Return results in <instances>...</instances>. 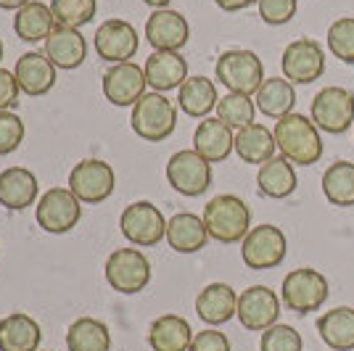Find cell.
Returning a JSON list of instances; mask_svg holds the SVG:
<instances>
[{
    "label": "cell",
    "mask_w": 354,
    "mask_h": 351,
    "mask_svg": "<svg viewBox=\"0 0 354 351\" xmlns=\"http://www.w3.org/2000/svg\"><path fill=\"white\" fill-rule=\"evenodd\" d=\"M272 135H275V143L281 148V153L291 164L310 167V164H317L323 156L320 130L304 114H286L283 119H278Z\"/></svg>",
    "instance_id": "6da1fadb"
},
{
    "label": "cell",
    "mask_w": 354,
    "mask_h": 351,
    "mask_svg": "<svg viewBox=\"0 0 354 351\" xmlns=\"http://www.w3.org/2000/svg\"><path fill=\"white\" fill-rule=\"evenodd\" d=\"M204 225L217 243H241L251 230V209L233 193H222L204 206Z\"/></svg>",
    "instance_id": "7a4b0ae2"
},
{
    "label": "cell",
    "mask_w": 354,
    "mask_h": 351,
    "mask_svg": "<svg viewBox=\"0 0 354 351\" xmlns=\"http://www.w3.org/2000/svg\"><path fill=\"white\" fill-rule=\"evenodd\" d=\"M130 124L138 137L146 143H162L177 127V108L169 98L162 93H146L140 101L133 106Z\"/></svg>",
    "instance_id": "3957f363"
},
{
    "label": "cell",
    "mask_w": 354,
    "mask_h": 351,
    "mask_svg": "<svg viewBox=\"0 0 354 351\" xmlns=\"http://www.w3.org/2000/svg\"><path fill=\"white\" fill-rule=\"evenodd\" d=\"M328 293H330V285L323 272L312 267H299V269H291L283 280L281 301L288 307V312L310 314L328 301Z\"/></svg>",
    "instance_id": "277c9868"
},
{
    "label": "cell",
    "mask_w": 354,
    "mask_h": 351,
    "mask_svg": "<svg viewBox=\"0 0 354 351\" xmlns=\"http://www.w3.org/2000/svg\"><path fill=\"white\" fill-rule=\"evenodd\" d=\"M214 74L230 93H241V95H251V93L257 95V90L265 82V66L259 56L243 48L225 50L214 64Z\"/></svg>",
    "instance_id": "5b68a950"
},
{
    "label": "cell",
    "mask_w": 354,
    "mask_h": 351,
    "mask_svg": "<svg viewBox=\"0 0 354 351\" xmlns=\"http://www.w3.org/2000/svg\"><path fill=\"white\" fill-rule=\"evenodd\" d=\"M106 283L117 293L133 296L151 283V262L138 249H117L109 254L104 267Z\"/></svg>",
    "instance_id": "8992f818"
},
{
    "label": "cell",
    "mask_w": 354,
    "mask_h": 351,
    "mask_svg": "<svg viewBox=\"0 0 354 351\" xmlns=\"http://www.w3.org/2000/svg\"><path fill=\"white\" fill-rule=\"evenodd\" d=\"M286 254L288 240L275 225L251 227L249 235L241 240V259L249 269H272L286 259Z\"/></svg>",
    "instance_id": "52a82bcc"
},
{
    "label": "cell",
    "mask_w": 354,
    "mask_h": 351,
    "mask_svg": "<svg viewBox=\"0 0 354 351\" xmlns=\"http://www.w3.org/2000/svg\"><path fill=\"white\" fill-rule=\"evenodd\" d=\"M114 188H117V175L111 164L101 159H82L69 172V191L82 204H104Z\"/></svg>",
    "instance_id": "ba28073f"
},
{
    "label": "cell",
    "mask_w": 354,
    "mask_h": 351,
    "mask_svg": "<svg viewBox=\"0 0 354 351\" xmlns=\"http://www.w3.org/2000/svg\"><path fill=\"white\" fill-rule=\"evenodd\" d=\"M119 227L122 235L138 249L156 246L162 238H167V220L151 201H135L127 206L119 217Z\"/></svg>",
    "instance_id": "9c48e42d"
},
{
    "label": "cell",
    "mask_w": 354,
    "mask_h": 351,
    "mask_svg": "<svg viewBox=\"0 0 354 351\" xmlns=\"http://www.w3.org/2000/svg\"><path fill=\"white\" fill-rule=\"evenodd\" d=\"M312 122L317 130L341 135L352 127L354 122V95L346 88H323L312 98Z\"/></svg>",
    "instance_id": "30bf717a"
},
{
    "label": "cell",
    "mask_w": 354,
    "mask_h": 351,
    "mask_svg": "<svg viewBox=\"0 0 354 351\" xmlns=\"http://www.w3.org/2000/svg\"><path fill=\"white\" fill-rule=\"evenodd\" d=\"M281 296L267 285H251L238 293V320L246 330L265 333L267 328L278 325L281 317Z\"/></svg>",
    "instance_id": "8fae6325"
},
{
    "label": "cell",
    "mask_w": 354,
    "mask_h": 351,
    "mask_svg": "<svg viewBox=\"0 0 354 351\" xmlns=\"http://www.w3.org/2000/svg\"><path fill=\"white\" fill-rule=\"evenodd\" d=\"M167 180L177 193L196 198L212 185V164L201 159L196 151H177L167 161Z\"/></svg>",
    "instance_id": "7c38bea8"
},
{
    "label": "cell",
    "mask_w": 354,
    "mask_h": 351,
    "mask_svg": "<svg viewBox=\"0 0 354 351\" xmlns=\"http://www.w3.org/2000/svg\"><path fill=\"white\" fill-rule=\"evenodd\" d=\"M82 217V201L74 196L69 188H50L40 198L35 220L43 227L45 233H69L74 225Z\"/></svg>",
    "instance_id": "4fadbf2b"
},
{
    "label": "cell",
    "mask_w": 354,
    "mask_h": 351,
    "mask_svg": "<svg viewBox=\"0 0 354 351\" xmlns=\"http://www.w3.org/2000/svg\"><path fill=\"white\" fill-rule=\"evenodd\" d=\"M281 66L291 85H310V82L323 77L325 50L320 48V43H315L310 37H301V40L286 45Z\"/></svg>",
    "instance_id": "5bb4252c"
},
{
    "label": "cell",
    "mask_w": 354,
    "mask_h": 351,
    "mask_svg": "<svg viewBox=\"0 0 354 351\" xmlns=\"http://www.w3.org/2000/svg\"><path fill=\"white\" fill-rule=\"evenodd\" d=\"M93 45H95V53L98 59L109 61V64H124L130 61L138 53V32L130 21L124 19H109L104 21L98 30H95V37H93Z\"/></svg>",
    "instance_id": "9a60e30c"
},
{
    "label": "cell",
    "mask_w": 354,
    "mask_h": 351,
    "mask_svg": "<svg viewBox=\"0 0 354 351\" xmlns=\"http://www.w3.org/2000/svg\"><path fill=\"white\" fill-rule=\"evenodd\" d=\"M146 72L133 64H111L104 72V95L114 106H135L146 95Z\"/></svg>",
    "instance_id": "2e32d148"
},
{
    "label": "cell",
    "mask_w": 354,
    "mask_h": 351,
    "mask_svg": "<svg viewBox=\"0 0 354 351\" xmlns=\"http://www.w3.org/2000/svg\"><path fill=\"white\" fill-rule=\"evenodd\" d=\"M143 72L153 93H167V90L183 88V82L188 79V61L177 50H153L146 59Z\"/></svg>",
    "instance_id": "e0dca14e"
},
{
    "label": "cell",
    "mask_w": 354,
    "mask_h": 351,
    "mask_svg": "<svg viewBox=\"0 0 354 351\" xmlns=\"http://www.w3.org/2000/svg\"><path fill=\"white\" fill-rule=\"evenodd\" d=\"M14 74L21 93H27L30 98H40L45 93H50L53 85H56V66L40 50L24 53L21 59L16 61Z\"/></svg>",
    "instance_id": "ac0fdd59"
},
{
    "label": "cell",
    "mask_w": 354,
    "mask_h": 351,
    "mask_svg": "<svg viewBox=\"0 0 354 351\" xmlns=\"http://www.w3.org/2000/svg\"><path fill=\"white\" fill-rule=\"evenodd\" d=\"M188 21L185 16L169 11V8H159L148 16L146 21V40L156 50H180L188 43Z\"/></svg>",
    "instance_id": "d6986e66"
},
{
    "label": "cell",
    "mask_w": 354,
    "mask_h": 351,
    "mask_svg": "<svg viewBox=\"0 0 354 351\" xmlns=\"http://www.w3.org/2000/svg\"><path fill=\"white\" fill-rule=\"evenodd\" d=\"M193 151L209 164L225 161L236 151V135L220 119H204L193 132Z\"/></svg>",
    "instance_id": "ffe728a7"
},
{
    "label": "cell",
    "mask_w": 354,
    "mask_h": 351,
    "mask_svg": "<svg viewBox=\"0 0 354 351\" xmlns=\"http://www.w3.org/2000/svg\"><path fill=\"white\" fill-rule=\"evenodd\" d=\"M45 56L53 61V66L72 72L77 66H82L88 59V43L80 35V30L56 27L45 40Z\"/></svg>",
    "instance_id": "44dd1931"
},
{
    "label": "cell",
    "mask_w": 354,
    "mask_h": 351,
    "mask_svg": "<svg viewBox=\"0 0 354 351\" xmlns=\"http://www.w3.org/2000/svg\"><path fill=\"white\" fill-rule=\"evenodd\" d=\"M196 312L207 325H225L238 314V293L227 283H209L196 296Z\"/></svg>",
    "instance_id": "7402d4cb"
},
{
    "label": "cell",
    "mask_w": 354,
    "mask_h": 351,
    "mask_svg": "<svg viewBox=\"0 0 354 351\" xmlns=\"http://www.w3.org/2000/svg\"><path fill=\"white\" fill-rule=\"evenodd\" d=\"M37 177L24 167H8L0 172V206L8 211H21L37 198Z\"/></svg>",
    "instance_id": "603a6c76"
},
{
    "label": "cell",
    "mask_w": 354,
    "mask_h": 351,
    "mask_svg": "<svg viewBox=\"0 0 354 351\" xmlns=\"http://www.w3.org/2000/svg\"><path fill=\"white\" fill-rule=\"evenodd\" d=\"M191 322L180 314H162L148 328V346L153 351H188L193 343Z\"/></svg>",
    "instance_id": "cb8c5ba5"
},
{
    "label": "cell",
    "mask_w": 354,
    "mask_h": 351,
    "mask_svg": "<svg viewBox=\"0 0 354 351\" xmlns=\"http://www.w3.org/2000/svg\"><path fill=\"white\" fill-rule=\"evenodd\" d=\"M209 233L204 217L193 214V211H180L167 222V243L177 254H196L207 246Z\"/></svg>",
    "instance_id": "d4e9b609"
},
{
    "label": "cell",
    "mask_w": 354,
    "mask_h": 351,
    "mask_svg": "<svg viewBox=\"0 0 354 351\" xmlns=\"http://www.w3.org/2000/svg\"><path fill=\"white\" fill-rule=\"evenodd\" d=\"M43 330L37 320L24 312H14L0 320V351H40Z\"/></svg>",
    "instance_id": "484cf974"
},
{
    "label": "cell",
    "mask_w": 354,
    "mask_h": 351,
    "mask_svg": "<svg viewBox=\"0 0 354 351\" xmlns=\"http://www.w3.org/2000/svg\"><path fill=\"white\" fill-rule=\"evenodd\" d=\"M220 95L214 82L207 77H188L183 82V88L177 90V106L183 108V114L193 119H207L212 108H217Z\"/></svg>",
    "instance_id": "4316f807"
},
{
    "label": "cell",
    "mask_w": 354,
    "mask_h": 351,
    "mask_svg": "<svg viewBox=\"0 0 354 351\" xmlns=\"http://www.w3.org/2000/svg\"><path fill=\"white\" fill-rule=\"evenodd\" d=\"M317 333L330 351H352L354 349V307H336L320 314Z\"/></svg>",
    "instance_id": "83f0119b"
},
{
    "label": "cell",
    "mask_w": 354,
    "mask_h": 351,
    "mask_svg": "<svg viewBox=\"0 0 354 351\" xmlns=\"http://www.w3.org/2000/svg\"><path fill=\"white\" fill-rule=\"evenodd\" d=\"M53 21L56 16L50 11V6H45L40 0H30L24 8L16 11L14 32L24 43H40V40H48V35L56 30Z\"/></svg>",
    "instance_id": "f1b7e54d"
},
{
    "label": "cell",
    "mask_w": 354,
    "mask_h": 351,
    "mask_svg": "<svg viewBox=\"0 0 354 351\" xmlns=\"http://www.w3.org/2000/svg\"><path fill=\"white\" fill-rule=\"evenodd\" d=\"M257 108L270 119H283L286 114H294L296 90L286 77H267L262 88L257 90Z\"/></svg>",
    "instance_id": "f546056e"
},
{
    "label": "cell",
    "mask_w": 354,
    "mask_h": 351,
    "mask_svg": "<svg viewBox=\"0 0 354 351\" xmlns=\"http://www.w3.org/2000/svg\"><path fill=\"white\" fill-rule=\"evenodd\" d=\"M257 185H259V193L267 196V198H288L296 191L294 164L286 156H272V159L259 167Z\"/></svg>",
    "instance_id": "4dcf8cb0"
},
{
    "label": "cell",
    "mask_w": 354,
    "mask_h": 351,
    "mask_svg": "<svg viewBox=\"0 0 354 351\" xmlns=\"http://www.w3.org/2000/svg\"><path fill=\"white\" fill-rule=\"evenodd\" d=\"M275 135L267 130L265 124H249V127H241L236 132V153L241 156V161L246 164H265L275 156Z\"/></svg>",
    "instance_id": "1f68e13d"
},
{
    "label": "cell",
    "mask_w": 354,
    "mask_h": 351,
    "mask_svg": "<svg viewBox=\"0 0 354 351\" xmlns=\"http://www.w3.org/2000/svg\"><path fill=\"white\" fill-rule=\"evenodd\" d=\"M69 351H111V333L106 322L95 317H80L66 330Z\"/></svg>",
    "instance_id": "d6a6232c"
},
{
    "label": "cell",
    "mask_w": 354,
    "mask_h": 351,
    "mask_svg": "<svg viewBox=\"0 0 354 351\" xmlns=\"http://www.w3.org/2000/svg\"><path fill=\"white\" fill-rule=\"evenodd\" d=\"M323 193L333 206H354V164L336 161L325 169Z\"/></svg>",
    "instance_id": "836d02e7"
},
{
    "label": "cell",
    "mask_w": 354,
    "mask_h": 351,
    "mask_svg": "<svg viewBox=\"0 0 354 351\" xmlns=\"http://www.w3.org/2000/svg\"><path fill=\"white\" fill-rule=\"evenodd\" d=\"M254 114H257V103L241 93H227L217 103V119L225 122L230 130H241V127L254 124Z\"/></svg>",
    "instance_id": "e575fe53"
},
{
    "label": "cell",
    "mask_w": 354,
    "mask_h": 351,
    "mask_svg": "<svg viewBox=\"0 0 354 351\" xmlns=\"http://www.w3.org/2000/svg\"><path fill=\"white\" fill-rule=\"evenodd\" d=\"M98 3L95 0H50V11L56 16L59 27L80 30L93 21Z\"/></svg>",
    "instance_id": "d590c367"
},
{
    "label": "cell",
    "mask_w": 354,
    "mask_h": 351,
    "mask_svg": "<svg viewBox=\"0 0 354 351\" xmlns=\"http://www.w3.org/2000/svg\"><path fill=\"white\" fill-rule=\"evenodd\" d=\"M328 48L344 64H354V16H341L328 27Z\"/></svg>",
    "instance_id": "8d00e7d4"
},
{
    "label": "cell",
    "mask_w": 354,
    "mask_h": 351,
    "mask_svg": "<svg viewBox=\"0 0 354 351\" xmlns=\"http://www.w3.org/2000/svg\"><path fill=\"white\" fill-rule=\"evenodd\" d=\"M304 341L291 325H272L262 333L259 351H301Z\"/></svg>",
    "instance_id": "74e56055"
},
{
    "label": "cell",
    "mask_w": 354,
    "mask_h": 351,
    "mask_svg": "<svg viewBox=\"0 0 354 351\" xmlns=\"http://www.w3.org/2000/svg\"><path fill=\"white\" fill-rule=\"evenodd\" d=\"M24 140V122L14 111H0V156L14 153Z\"/></svg>",
    "instance_id": "f35d334b"
},
{
    "label": "cell",
    "mask_w": 354,
    "mask_h": 351,
    "mask_svg": "<svg viewBox=\"0 0 354 351\" xmlns=\"http://www.w3.org/2000/svg\"><path fill=\"white\" fill-rule=\"evenodd\" d=\"M296 14V0H259V16L265 24L281 27L288 24Z\"/></svg>",
    "instance_id": "ab89813d"
},
{
    "label": "cell",
    "mask_w": 354,
    "mask_h": 351,
    "mask_svg": "<svg viewBox=\"0 0 354 351\" xmlns=\"http://www.w3.org/2000/svg\"><path fill=\"white\" fill-rule=\"evenodd\" d=\"M188 351H230V341L220 330L207 328V330H201V333L193 336V343Z\"/></svg>",
    "instance_id": "60d3db41"
},
{
    "label": "cell",
    "mask_w": 354,
    "mask_h": 351,
    "mask_svg": "<svg viewBox=\"0 0 354 351\" xmlns=\"http://www.w3.org/2000/svg\"><path fill=\"white\" fill-rule=\"evenodd\" d=\"M19 82H16V74H11L8 69H0V111H11L16 103H19Z\"/></svg>",
    "instance_id": "b9f144b4"
},
{
    "label": "cell",
    "mask_w": 354,
    "mask_h": 351,
    "mask_svg": "<svg viewBox=\"0 0 354 351\" xmlns=\"http://www.w3.org/2000/svg\"><path fill=\"white\" fill-rule=\"evenodd\" d=\"M217 6H220L222 11H227V14H233V11H243V8H249L254 0H214Z\"/></svg>",
    "instance_id": "7bdbcfd3"
},
{
    "label": "cell",
    "mask_w": 354,
    "mask_h": 351,
    "mask_svg": "<svg viewBox=\"0 0 354 351\" xmlns=\"http://www.w3.org/2000/svg\"><path fill=\"white\" fill-rule=\"evenodd\" d=\"M30 0H0V8H6V11H19V8H24Z\"/></svg>",
    "instance_id": "ee69618b"
},
{
    "label": "cell",
    "mask_w": 354,
    "mask_h": 351,
    "mask_svg": "<svg viewBox=\"0 0 354 351\" xmlns=\"http://www.w3.org/2000/svg\"><path fill=\"white\" fill-rule=\"evenodd\" d=\"M143 3H146V6H151V8H156V11H159V8H167V6L172 3V0H143Z\"/></svg>",
    "instance_id": "f6af8a7d"
},
{
    "label": "cell",
    "mask_w": 354,
    "mask_h": 351,
    "mask_svg": "<svg viewBox=\"0 0 354 351\" xmlns=\"http://www.w3.org/2000/svg\"><path fill=\"white\" fill-rule=\"evenodd\" d=\"M0 61H3V43H0Z\"/></svg>",
    "instance_id": "bcb514c9"
}]
</instances>
